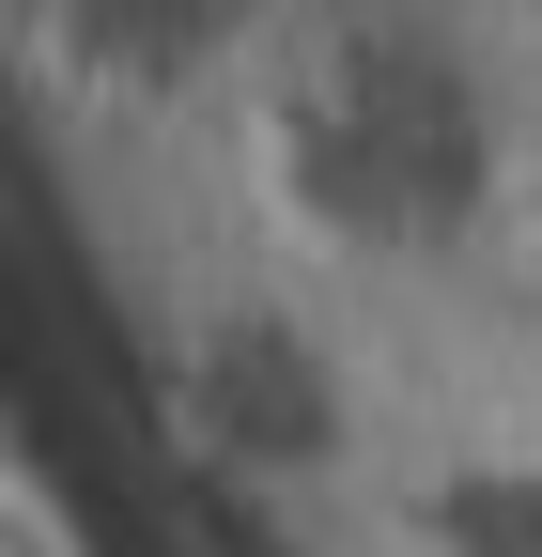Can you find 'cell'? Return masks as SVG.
<instances>
[{
  "label": "cell",
  "instance_id": "obj_1",
  "mask_svg": "<svg viewBox=\"0 0 542 557\" xmlns=\"http://www.w3.org/2000/svg\"><path fill=\"white\" fill-rule=\"evenodd\" d=\"M295 156L342 186L357 218H449L465 201V124H449V94L419 62H357V78L295 124Z\"/></svg>",
  "mask_w": 542,
  "mask_h": 557
},
{
  "label": "cell",
  "instance_id": "obj_2",
  "mask_svg": "<svg viewBox=\"0 0 542 557\" xmlns=\"http://www.w3.org/2000/svg\"><path fill=\"white\" fill-rule=\"evenodd\" d=\"M233 16V0H124V32H140V47H186V32H218Z\"/></svg>",
  "mask_w": 542,
  "mask_h": 557
}]
</instances>
